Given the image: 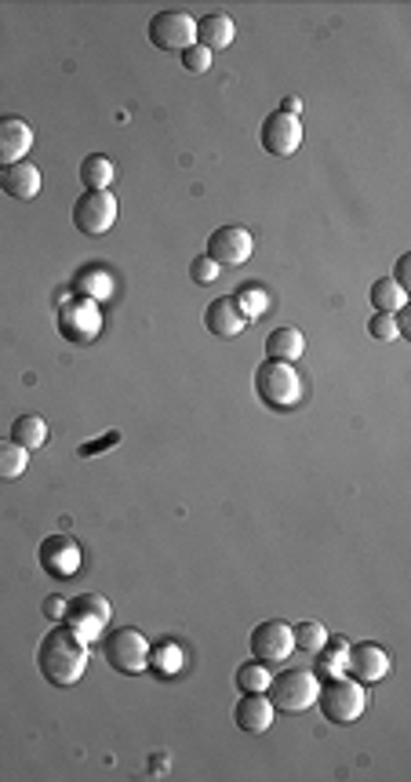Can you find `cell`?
Masks as SVG:
<instances>
[{
  "instance_id": "9c48e42d",
  "label": "cell",
  "mask_w": 411,
  "mask_h": 782,
  "mask_svg": "<svg viewBox=\"0 0 411 782\" xmlns=\"http://www.w3.org/2000/svg\"><path fill=\"white\" fill-rule=\"evenodd\" d=\"M59 327H62V335H66L70 343H77V346L95 343L102 335V310H99V302L84 299V295H77V299H66L59 306Z\"/></svg>"
},
{
  "instance_id": "836d02e7",
  "label": "cell",
  "mask_w": 411,
  "mask_h": 782,
  "mask_svg": "<svg viewBox=\"0 0 411 782\" xmlns=\"http://www.w3.org/2000/svg\"><path fill=\"white\" fill-rule=\"evenodd\" d=\"M408 262H411V256H400L397 259V273H394V284H400L404 291H408Z\"/></svg>"
},
{
  "instance_id": "cb8c5ba5",
  "label": "cell",
  "mask_w": 411,
  "mask_h": 782,
  "mask_svg": "<svg viewBox=\"0 0 411 782\" xmlns=\"http://www.w3.org/2000/svg\"><path fill=\"white\" fill-rule=\"evenodd\" d=\"M324 655H317V678H339L346 673V651H350V641L346 637H328L324 641Z\"/></svg>"
},
{
  "instance_id": "277c9868",
  "label": "cell",
  "mask_w": 411,
  "mask_h": 782,
  "mask_svg": "<svg viewBox=\"0 0 411 782\" xmlns=\"http://www.w3.org/2000/svg\"><path fill=\"white\" fill-rule=\"evenodd\" d=\"M256 394L262 397V405L288 411L302 400V375L295 372V364L262 361L256 372Z\"/></svg>"
},
{
  "instance_id": "4316f807",
  "label": "cell",
  "mask_w": 411,
  "mask_h": 782,
  "mask_svg": "<svg viewBox=\"0 0 411 782\" xmlns=\"http://www.w3.org/2000/svg\"><path fill=\"white\" fill-rule=\"evenodd\" d=\"M273 681V673L266 670V662H245L237 666V688L240 692H266Z\"/></svg>"
},
{
  "instance_id": "484cf974",
  "label": "cell",
  "mask_w": 411,
  "mask_h": 782,
  "mask_svg": "<svg viewBox=\"0 0 411 782\" xmlns=\"http://www.w3.org/2000/svg\"><path fill=\"white\" fill-rule=\"evenodd\" d=\"M372 306H375V313H400L408 306V291L394 281H375L372 284Z\"/></svg>"
},
{
  "instance_id": "4dcf8cb0",
  "label": "cell",
  "mask_w": 411,
  "mask_h": 782,
  "mask_svg": "<svg viewBox=\"0 0 411 782\" xmlns=\"http://www.w3.org/2000/svg\"><path fill=\"white\" fill-rule=\"evenodd\" d=\"M178 59H183V70H186V73H208V70H212V51L200 48V45L186 48Z\"/></svg>"
},
{
  "instance_id": "7a4b0ae2",
  "label": "cell",
  "mask_w": 411,
  "mask_h": 782,
  "mask_svg": "<svg viewBox=\"0 0 411 782\" xmlns=\"http://www.w3.org/2000/svg\"><path fill=\"white\" fill-rule=\"evenodd\" d=\"M321 678L313 670H284L270 681L266 699L273 703L277 713H306L310 706H317Z\"/></svg>"
},
{
  "instance_id": "6da1fadb",
  "label": "cell",
  "mask_w": 411,
  "mask_h": 782,
  "mask_svg": "<svg viewBox=\"0 0 411 782\" xmlns=\"http://www.w3.org/2000/svg\"><path fill=\"white\" fill-rule=\"evenodd\" d=\"M88 644H84L77 633H73L66 622H59V626H51L45 633V641H40L37 648V666L40 673H45L48 684H55V688H70V684H77L84 678V670H88Z\"/></svg>"
},
{
  "instance_id": "8992f818",
  "label": "cell",
  "mask_w": 411,
  "mask_h": 782,
  "mask_svg": "<svg viewBox=\"0 0 411 782\" xmlns=\"http://www.w3.org/2000/svg\"><path fill=\"white\" fill-rule=\"evenodd\" d=\"M110 619H113L110 600L99 594H77L73 600H66V616H62V622H66L84 644L99 641L102 633H107Z\"/></svg>"
},
{
  "instance_id": "ffe728a7",
  "label": "cell",
  "mask_w": 411,
  "mask_h": 782,
  "mask_svg": "<svg viewBox=\"0 0 411 782\" xmlns=\"http://www.w3.org/2000/svg\"><path fill=\"white\" fill-rule=\"evenodd\" d=\"M306 350V339L299 327H277V332L266 335V357L270 361H284V364H295Z\"/></svg>"
},
{
  "instance_id": "e575fe53",
  "label": "cell",
  "mask_w": 411,
  "mask_h": 782,
  "mask_svg": "<svg viewBox=\"0 0 411 782\" xmlns=\"http://www.w3.org/2000/svg\"><path fill=\"white\" fill-rule=\"evenodd\" d=\"M299 110H302V102L295 99V95H288V99L281 102V113H288V117H299Z\"/></svg>"
},
{
  "instance_id": "d6986e66",
  "label": "cell",
  "mask_w": 411,
  "mask_h": 782,
  "mask_svg": "<svg viewBox=\"0 0 411 782\" xmlns=\"http://www.w3.org/2000/svg\"><path fill=\"white\" fill-rule=\"evenodd\" d=\"M0 186H4L8 197L15 200H34L40 194V172L37 164L29 161H18L12 167H0Z\"/></svg>"
},
{
  "instance_id": "7c38bea8",
  "label": "cell",
  "mask_w": 411,
  "mask_h": 782,
  "mask_svg": "<svg viewBox=\"0 0 411 782\" xmlns=\"http://www.w3.org/2000/svg\"><path fill=\"white\" fill-rule=\"evenodd\" d=\"M389 666L394 662H389V651L383 644L361 641V644H350V651H346V673L361 684H378L389 673Z\"/></svg>"
},
{
  "instance_id": "f1b7e54d",
  "label": "cell",
  "mask_w": 411,
  "mask_h": 782,
  "mask_svg": "<svg viewBox=\"0 0 411 782\" xmlns=\"http://www.w3.org/2000/svg\"><path fill=\"white\" fill-rule=\"evenodd\" d=\"M234 302H237V310L245 313V321H251V316H259L262 310H270L266 291H259V288H240V291L234 295Z\"/></svg>"
},
{
  "instance_id": "7402d4cb",
  "label": "cell",
  "mask_w": 411,
  "mask_h": 782,
  "mask_svg": "<svg viewBox=\"0 0 411 782\" xmlns=\"http://www.w3.org/2000/svg\"><path fill=\"white\" fill-rule=\"evenodd\" d=\"M12 440L26 451H40L48 444V422L40 415H18L12 422Z\"/></svg>"
},
{
  "instance_id": "d590c367",
  "label": "cell",
  "mask_w": 411,
  "mask_h": 782,
  "mask_svg": "<svg viewBox=\"0 0 411 782\" xmlns=\"http://www.w3.org/2000/svg\"><path fill=\"white\" fill-rule=\"evenodd\" d=\"M113 440H117V433H110V437H107V444H113ZM99 448H102V444H84L80 456H99Z\"/></svg>"
},
{
  "instance_id": "ac0fdd59",
  "label": "cell",
  "mask_w": 411,
  "mask_h": 782,
  "mask_svg": "<svg viewBox=\"0 0 411 782\" xmlns=\"http://www.w3.org/2000/svg\"><path fill=\"white\" fill-rule=\"evenodd\" d=\"M197 40H200V48H208L215 55V51H223V48H229L237 40V23L226 12L204 15L197 23Z\"/></svg>"
},
{
  "instance_id": "603a6c76",
  "label": "cell",
  "mask_w": 411,
  "mask_h": 782,
  "mask_svg": "<svg viewBox=\"0 0 411 782\" xmlns=\"http://www.w3.org/2000/svg\"><path fill=\"white\" fill-rule=\"evenodd\" d=\"M113 175H117V167L107 153H88L80 161V183L84 189H110Z\"/></svg>"
},
{
  "instance_id": "f546056e",
  "label": "cell",
  "mask_w": 411,
  "mask_h": 782,
  "mask_svg": "<svg viewBox=\"0 0 411 782\" xmlns=\"http://www.w3.org/2000/svg\"><path fill=\"white\" fill-rule=\"evenodd\" d=\"M368 335L378 343H394L400 339V324H397V316L394 313H375L372 321H368Z\"/></svg>"
},
{
  "instance_id": "1f68e13d",
  "label": "cell",
  "mask_w": 411,
  "mask_h": 782,
  "mask_svg": "<svg viewBox=\"0 0 411 782\" xmlns=\"http://www.w3.org/2000/svg\"><path fill=\"white\" fill-rule=\"evenodd\" d=\"M189 273H194V281L197 284H212L219 277V266L208 256H197L194 259V266H189Z\"/></svg>"
},
{
  "instance_id": "d6a6232c",
  "label": "cell",
  "mask_w": 411,
  "mask_h": 782,
  "mask_svg": "<svg viewBox=\"0 0 411 782\" xmlns=\"http://www.w3.org/2000/svg\"><path fill=\"white\" fill-rule=\"evenodd\" d=\"M45 616L55 619V622H62V616H66V600H62V597H48V600H45Z\"/></svg>"
},
{
  "instance_id": "5bb4252c",
  "label": "cell",
  "mask_w": 411,
  "mask_h": 782,
  "mask_svg": "<svg viewBox=\"0 0 411 782\" xmlns=\"http://www.w3.org/2000/svg\"><path fill=\"white\" fill-rule=\"evenodd\" d=\"M262 150L273 153V157H291L295 150L302 146V124L299 117H288V113H270L266 121H262Z\"/></svg>"
},
{
  "instance_id": "9a60e30c",
  "label": "cell",
  "mask_w": 411,
  "mask_h": 782,
  "mask_svg": "<svg viewBox=\"0 0 411 782\" xmlns=\"http://www.w3.org/2000/svg\"><path fill=\"white\" fill-rule=\"evenodd\" d=\"M34 150V128L23 117H0V167L26 161Z\"/></svg>"
},
{
  "instance_id": "8fae6325",
  "label": "cell",
  "mask_w": 411,
  "mask_h": 782,
  "mask_svg": "<svg viewBox=\"0 0 411 782\" xmlns=\"http://www.w3.org/2000/svg\"><path fill=\"white\" fill-rule=\"evenodd\" d=\"M291 651H295V637H291L288 622L270 619V622H259V626L251 630V655H256L259 662L277 666V662L288 659Z\"/></svg>"
},
{
  "instance_id": "ba28073f",
  "label": "cell",
  "mask_w": 411,
  "mask_h": 782,
  "mask_svg": "<svg viewBox=\"0 0 411 782\" xmlns=\"http://www.w3.org/2000/svg\"><path fill=\"white\" fill-rule=\"evenodd\" d=\"M146 34H150V45H153V48L178 51V55H183L186 48L197 45V18L189 15V12H175V8H167V12H157V15L150 18Z\"/></svg>"
},
{
  "instance_id": "d4e9b609",
  "label": "cell",
  "mask_w": 411,
  "mask_h": 782,
  "mask_svg": "<svg viewBox=\"0 0 411 782\" xmlns=\"http://www.w3.org/2000/svg\"><path fill=\"white\" fill-rule=\"evenodd\" d=\"M29 467V451L18 448L15 440H4L0 437V481H18Z\"/></svg>"
},
{
  "instance_id": "5b68a950",
  "label": "cell",
  "mask_w": 411,
  "mask_h": 782,
  "mask_svg": "<svg viewBox=\"0 0 411 782\" xmlns=\"http://www.w3.org/2000/svg\"><path fill=\"white\" fill-rule=\"evenodd\" d=\"M117 194L113 189H84L77 197V204H73V226L80 229L84 237H102L113 229V222H117Z\"/></svg>"
},
{
  "instance_id": "3957f363",
  "label": "cell",
  "mask_w": 411,
  "mask_h": 782,
  "mask_svg": "<svg viewBox=\"0 0 411 782\" xmlns=\"http://www.w3.org/2000/svg\"><path fill=\"white\" fill-rule=\"evenodd\" d=\"M317 706H321V713L328 717L332 724H353L357 717L364 713L368 692H364L361 681L350 678V673H339V678H328L321 684Z\"/></svg>"
},
{
  "instance_id": "52a82bcc",
  "label": "cell",
  "mask_w": 411,
  "mask_h": 782,
  "mask_svg": "<svg viewBox=\"0 0 411 782\" xmlns=\"http://www.w3.org/2000/svg\"><path fill=\"white\" fill-rule=\"evenodd\" d=\"M150 659H153V648H150V641H146L139 630L121 626V630H113L107 637V662L117 673L139 678V673L150 670Z\"/></svg>"
},
{
  "instance_id": "83f0119b",
  "label": "cell",
  "mask_w": 411,
  "mask_h": 782,
  "mask_svg": "<svg viewBox=\"0 0 411 782\" xmlns=\"http://www.w3.org/2000/svg\"><path fill=\"white\" fill-rule=\"evenodd\" d=\"M291 637H295V648L302 651H321L324 641H328V630L321 626V622H299V626H291Z\"/></svg>"
},
{
  "instance_id": "30bf717a",
  "label": "cell",
  "mask_w": 411,
  "mask_h": 782,
  "mask_svg": "<svg viewBox=\"0 0 411 782\" xmlns=\"http://www.w3.org/2000/svg\"><path fill=\"white\" fill-rule=\"evenodd\" d=\"M251 248L256 240L245 226H219L212 237H208V251L204 256L215 262V266H245L251 259Z\"/></svg>"
},
{
  "instance_id": "2e32d148",
  "label": "cell",
  "mask_w": 411,
  "mask_h": 782,
  "mask_svg": "<svg viewBox=\"0 0 411 782\" xmlns=\"http://www.w3.org/2000/svg\"><path fill=\"white\" fill-rule=\"evenodd\" d=\"M273 717H277V710L266 699V692H245V699L234 706V721L248 735H262L273 724Z\"/></svg>"
},
{
  "instance_id": "4fadbf2b",
  "label": "cell",
  "mask_w": 411,
  "mask_h": 782,
  "mask_svg": "<svg viewBox=\"0 0 411 782\" xmlns=\"http://www.w3.org/2000/svg\"><path fill=\"white\" fill-rule=\"evenodd\" d=\"M37 557H40V568H45L51 579H73L80 572V546L73 543L70 535H48L45 543H40Z\"/></svg>"
},
{
  "instance_id": "44dd1931",
  "label": "cell",
  "mask_w": 411,
  "mask_h": 782,
  "mask_svg": "<svg viewBox=\"0 0 411 782\" xmlns=\"http://www.w3.org/2000/svg\"><path fill=\"white\" fill-rule=\"evenodd\" d=\"M73 288H77V295H84V299L107 302L113 295V277H110V270H102V266H84L77 277H73Z\"/></svg>"
},
{
  "instance_id": "e0dca14e",
  "label": "cell",
  "mask_w": 411,
  "mask_h": 782,
  "mask_svg": "<svg viewBox=\"0 0 411 782\" xmlns=\"http://www.w3.org/2000/svg\"><path fill=\"white\" fill-rule=\"evenodd\" d=\"M204 324H208V332L219 335V339H237V335L245 332V324H248V321H245V313L237 310L234 295H223V299L208 302Z\"/></svg>"
}]
</instances>
